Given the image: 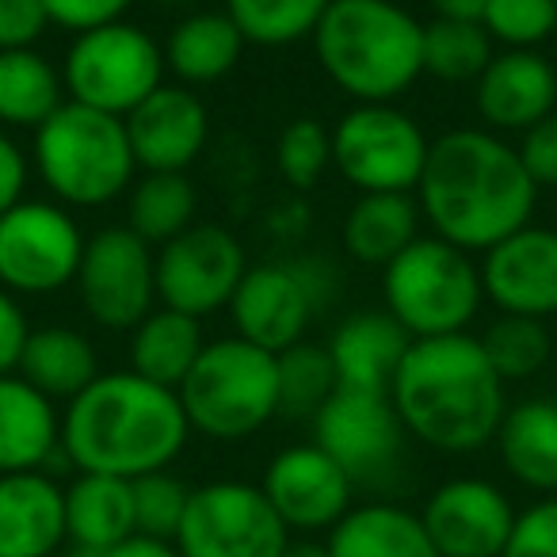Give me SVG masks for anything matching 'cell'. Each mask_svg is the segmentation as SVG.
Listing matches in <instances>:
<instances>
[{
    "label": "cell",
    "instance_id": "d6986e66",
    "mask_svg": "<svg viewBox=\"0 0 557 557\" xmlns=\"http://www.w3.org/2000/svg\"><path fill=\"white\" fill-rule=\"evenodd\" d=\"M123 123L146 172H187L210 141V111L187 85H161Z\"/></svg>",
    "mask_w": 557,
    "mask_h": 557
},
{
    "label": "cell",
    "instance_id": "60d3db41",
    "mask_svg": "<svg viewBox=\"0 0 557 557\" xmlns=\"http://www.w3.org/2000/svg\"><path fill=\"white\" fill-rule=\"evenodd\" d=\"M134 0H42L50 27H65L73 35L96 32V27L119 24Z\"/></svg>",
    "mask_w": 557,
    "mask_h": 557
},
{
    "label": "cell",
    "instance_id": "9a60e30c",
    "mask_svg": "<svg viewBox=\"0 0 557 557\" xmlns=\"http://www.w3.org/2000/svg\"><path fill=\"white\" fill-rule=\"evenodd\" d=\"M248 271L245 245L225 225H199L157 248V298L187 318L230 310Z\"/></svg>",
    "mask_w": 557,
    "mask_h": 557
},
{
    "label": "cell",
    "instance_id": "ac0fdd59",
    "mask_svg": "<svg viewBox=\"0 0 557 557\" xmlns=\"http://www.w3.org/2000/svg\"><path fill=\"white\" fill-rule=\"evenodd\" d=\"M481 290L500 313L546 321L557 313V230L523 225L481 263Z\"/></svg>",
    "mask_w": 557,
    "mask_h": 557
},
{
    "label": "cell",
    "instance_id": "9c48e42d",
    "mask_svg": "<svg viewBox=\"0 0 557 557\" xmlns=\"http://www.w3.org/2000/svg\"><path fill=\"white\" fill-rule=\"evenodd\" d=\"M62 81L73 103L126 119L164 85V47L146 27L119 20L73 39Z\"/></svg>",
    "mask_w": 557,
    "mask_h": 557
},
{
    "label": "cell",
    "instance_id": "277c9868",
    "mask_svg": "<svg viewBox=\"0 0 557 557\" xmlns=\"http://www.w3.org/2000/svg\"><path fill=\"white\" fill-rule=\"evenodd\" d=\"M313 50L341 92L394 103L424 77V24L397 0H329Z\"/></svg>",
    "mask_w": 557,
    "mask_h": 557
},
{
    "label": "cell",
    "instance_id": "1f68e13d",
    "mask_svg": "<svg viewBox=\"0 0 557 557\" xmlns=\"http://www.w3.org/2000/svg\"><path fill=\"white\" fill-rule=\"evenodd\" d=\"M195 214H199V191L187 180V172H146L131 187L126 225L153 248L191 230Z\"/></svg>",
    "mask_w": 557,
    "mask_h": 557
},
{
    "label": "cell",
    "instance_id": "4dcf8cb0",
    "mask_svg": "<svg viewBox=\"0 0 557 557\" xmlns=\"http://www.w3.org/2000/svg\"><path fill=\"white\" fill-rule=\"evenodd\" d=\"M65 103V81L39 50H0V123L39 131Z\"/></svg>",
    "mask_w": 557,
    "mask_h": 557
},
{
    "label": "cell",
    "instance_id": "f1b7e54d",
    "mask_svg": "<svg viewBox=\"0 0 557 557\" xmlns=\"http://www.w3.org/2000/svg\"><path fill=\"white\" fill-rule=\"evenodd\" d=\"M65 531L70 542L115 549L134 534V488L126 478L77 473L65 485Z\"/></svg>",
    "mask_w": 557,
    "mask_h": 557
},
{
    "label": "cell",
    "instance_id": "8d00e7d4",
    "mask_svg": "<svg viewBox=\"0 0 557 557\" xmlns=\"http://www.w3.org/2000/svg\"><path fill=\"white\" fill-rule=\"evenodd\" d=\"M275 164L290 187L310 191L333 164V131H325L318 119L287 123L275 138Z\"/></svg>",
    "mask_w": 557,
    "mask_h": 557
},
{
    "label": "cell",
    "instance_id": "f35d334b",
    "mask_svg": "<svg viewBox=\"0 0 557 557\" xmlns=\"http://www.w3.org/2000/svg\"><path fill=\"white\" fill-rule=\"evenodd\" d=\"M131 488H134V534L176 542L191 488L180 478H172L169 470L146 473V478L131 481Z\"/></svg>",
    "mask_w": 557,
    "mask_h": 557
},
{
    "label": "cell",
    "instance_id": "8fae6325",
    "mask_svg": "<svg viewBox=\"0 0 557 557\" xmlns=\"http://www.w3.org/2000/svg\"><path fill=\"white\" fill-rule=\"evenodd\" d=\"M172 546L180 557H283L290 531L260 485L210 481L191 488Z\"/></svg>",
    "mask_w": 557,
    "mask_h": 557
},
{
    "label": "cell",
    "instance_id": "44dd1931",
    "mask_svg": "<svg viewBox=\"0 0 557 557\" xmlns=\"http://www.w3.org/2000/svg\"><path fill=\"white\" fill-rule=\"evenodd\" d=\"M65 531V485L42 470L0 478V557H58Z\"/></svg>",
    "mask_w": 557,
    "mask_h": 557
},
{
    "label": "cell",
    "instance_id": "bcb514c9",
    "mask_svg": "<svg viewBox=\"0 0 557 557\" xmlns=\"http://www.w3.org/2000/svg\"><path fill=\"white\" fill-rule=\"evenodd\" d=\"M108 557H180V549L172 542L146 539V534H131L126 542H119L115 549H108Z\"/></svg>",
    "mask_w": 557,
    "mask_h": 557
},
{
    "label": "cell",
    "instance_id": "681fc988",
    "mask_svg": "<svg viewBox=\"0 0 557 557\" xmlns=\"http://www.w3.org/2000/svg\"><path fill=\"white\" fill-rule=\"evenodd\" d=\"M58 557H108V549H96V546H81V542H70V546L58 549Z\"/></svg>",
    "mask_w": 557,
    "mask_h": 557
},
{
    "label": "cell",
    "instance_id": "ab89813d",
    "mask_svg": "<svg viewBox=\"0 0 557 557\" xmlns=\"http://www.w3.org/2000/svg\"><path fill=\"white\" fill-rule=\"evenodd\" d=\"M500 557H557V496L519 511Z\"/></svg>",
    "mask_w": 557,
    "mask_h": 557
},
{
    "label": "cell",
    "instance_id": "6da1fadb",
    "mask_svg": "<svg viewBox=\"0 0 557 557\" xmlns=\"http://www.w3.org/2000/svg\"><path fill=\"white\" fill-rule=\"evenodd\" d=\"M412 195L435 237L462 252H488L531 225L539 187L516 146L485 126H458L432 141Z\"/></svg>",
    "mask_w": 557,
    "mask_h": 557
},
{
    "label": "cell",
    "instance_id": "603a6c76",
    "mask_svg": "<svg viewBox=\"0 0 557 557\" xmlns=\"http://www.w3.org/2000/svg\"><path fill=\"white\" fill-rule=\"evenodd\" d=\"M62 447V417L47 394L20 374L0 379V478L32 473Z\"/></svg>",
    "mask_w": 557,
    "mask_h": 557
},
{
    "label": "cell",
    "instance_id": "b9f144b4",
    "mask_svg": "<svg viewBox=\"0 0 557 557\" xmlns=\"http://www.w3.org/2000/svg\"><path fill=\"white\" fill-rule=\"evenodd\" d=\"M47 27L42 0H0V50H35Z\"/></svg>",
    "mask_w": 557,
    "mask_h": 557
},
{
    "label": "cell",
    "instance_id": "7dc6e473",
    "mask_svg": "<svg viewBox=\"0 0 557 557\" xmlns=\"http://www.w3.org/2000/svg\"><path fill=\"white\" fill-rule=\"evenodd\" d=\"M435 20H466V24H481L488 0H428Z\"/></svg>",
    "mask_w": 557,
    "mask_h": 557
},
{
    "label": "cell",
    "instance_id": "7bdbcfd3",
    "mask_svg": "<svg viewBox=\"0 0 557 557\" xmlns=\"http://www.w3.org/2000/svg\"><path fill=\"white\" fill-rule=\"evenodd\" d=\"M519 161H523L527 176L534 180L539 191L542 187H554L557 191V111L523 134V141H519Z\"/></svg>",
    "mask_w": 557,
    "mask_h": 557
},
{
    "label": "cell",
    "instance_id": "c3c4849f",
    "mask_svg": "<svg viewBox=\"0 0 557 557\" xmlns=\"http://www.w3.org/2000/svg\"><path fill=\"white\" fill-rule=\"evenodd\" d=\"M283 557H329V549L325 542H290Z\"/></svg>",
    "mask_w": 557,
    "mask_h": 557
},
{
    "label": "cell",
    "instance_id": "74e56055",
    "mask_svg": "<svg viewBox=\"0 0 557 557\" xmlns=\"http://www.w3.org/2000/svg\"><path fill=\"white\" fill-rule=\"evenodd\" d=\"M557 0H488L481 27L508 50H539L554 39Z\"/></svg>",
    "mask_w": 557,
    "mask_h": 557
},
{
    "label": "cell",
    "instance_id": "ee69618b",
    "mask_svg": "<svg viewBox=\"0 0 557 557\" xmlns=\"http://www.w3.org/2000/svg\"><path fill=\"white\" fill-rule=\"evenodd\" d=\"M27 336H32V325H27L24 306L16 302V295H9V290L0 287V379L20 371V356H24Z\"/></svg>",
    "mask_w": 557,
    "mask_h": 557
},
{
    "label": "cell",
    "instance_id": "f6af8a7d",
    "mask_svg": "<svg viewBox=\"0 0 557 557\" xmlns=\"http://www.w3.org/2000/svg\"><path fill=\"white\" fill-rule=\"evenodd\" d=\"M27 176H32V161L27 153L0 131V214L12 210L16 202H24L27 191Z\"/></svg>",
    "mask_w": 557,
    "mask_h": 557
},
{
    "label": "cell",
    "instance_id": "7402d4cb",
    "mask_svg": "<svg viewBox=\"0 0 557 557\" xmlns=\"http://www.w3.org/2000/svg\"><path fill=\"white\" fill-rule=\"evenodd\" d=\"M409 344L412 336L386 310H363V313H351L325 348L333 356L341 389L389 394Z\"/></svg>",
    "mask_w": 557,
    "mask_h": 557
},
{
    "label": "cell",
    "instance_id": "2e32d148",
    "mask_svg": "<svg viewBox=\"0 0 557 557\" xmlns=\"http://www.w3.org/2000/svg\"><path fill=\"white\" fill-rule=\"evenodd\" d=\"M519 511L508 493L485 478H450L420 508L440 557H500Z\"/></svg>",
    "mask_w": 557,
    "mask_h": 557
},
{
    "label": "cell",
    "instance_id": "f907efd6",
    "mask_svg": "<svg viewBox=\"0 0 557 557\" xmlns=\"http://www.w3.org/2000/svg\"><path fill=\"white\" fill-rule=\"evenodd\" d=\"M554 42H557V24H554Z\"/></svg>",
    "mask_w": 557,
    "mask_h": 557
},
{
    "label": "cell",
    "instance_id": "5bb4252c",
    "mask_svg": "<svg viewBox=\"0 0 557 557\" xmlns=\"http://www.w3.org/2000/svg\"><path fill=\"white\" fill-rule=\"evenodd\" d=\"M313 443L341 466L356 488H382L405 462V432L389 394L336 389L313 417Z\"/></svg>",
    "mask_w": 557,
    "mask_h": 557
},
{
    "label": "cell",
    "instance_id": "83f0119b",
    "mask_svg": "<svg viewBox=\"0 0 557 557\" xmlns=\"http://www.w3.org/2000/svg\"><path fill=\"white\" fill-rule=\"evenodd\" d=\"M245 54V35L225 12L184 16L164 39V70L180 85H214L230 77Z\"/></svg>",
    "mask_w": 557,
    "mask_h": 557
},
{
    "label": "cell",
    "instance_id": "484cf974",
    "mask_svg": "<svg viewBox=\"0 0 557 557\" xmlns=\"http://www.w3.org/2000/svg\"><path fill=\"white\" fill-rule=\"evenodd\" d=\"M16 374L24 382H32L39 394H47L50 401L70 405L103 371H100V351H96V344L85 333L65 325H47V329H32Z\"/></svg>",
    "mask_w": 557,
    "mask_h": 557
},
{
    "label": "cell",
    "instance_id": "7a4b0ae2",
    "mask_svg": "<svg viewBox=\"0 0 557 557\" xmlns=\"http://www.w3.org/2000/svg\"><path fill=\"white\" fill-rule=\"evenodd\" d=\"M187 412L180 394L141 379L138 371H108L65 405L62 450L77 473L138 481L169 470L187 447Z\"/></svg>",
    "mask_w": 557,
    "mask_h": 557
},
{
    "label": "cell",
    "instance_id": "836d02e7",
    "mask_svg": "<svg viewBox=\"0 0 557 557\" xmlns=\"http://www.w3.org/2000/svg\"><path fill=\"white\" fill-rule=\"evenodd\" d=\"M278 412L295 420H313L325 409L329 397L341 389L336 367L325 344H295L278 351Z\"/></svg>",
    "mask_w": 557,
    "mask_h": 557
},
{
    "label": "cell",
    "instance_id": "e575fe53",
    "mask_svg": "<svg viewBox=\"0 0 557 557\" xmlns=\"http://www.w3.org/2000/svg\"><path fill=\"white\" fill-rule=\"evenodd\" d=\"M493 62V39L481 24L432 20L424 24V73L447 85H473Z\"/></svg>",
    "mask_w": 557,
    "mask_h": 557
},
{
    "label": "cell",
    "instance_id": "5b68a950",
    "mask_svg": "<svg viewBox=\"0 0 557 557\" xmlns=\"http://www.w3.org/2000/svg\"><path fill=\"white\" fill-rule=\"evenodd\" d=\"M35 169L62 207L96 210L131 187L138 161L123 119L65 100L35 131Z\"/></svg>",
    "mask_w": 557,
    "mask_h": 557
},
{
    "label": "cell",
    "instance_id": "52a82bcc",
    "mask_svg": "<svg viewBox=\"0 0 557 557\" xmlns=\"http://www.w3.org/2000/svg\"><path fill=\"white\" fill-rule=\"evenodd\" d=\"M382 298L386 313L412 341H432L466 333L485 302V290L470 252L428 233L382 268Z\"/></svg>",
    "mask_w": 557,
    "mask_h": 557
},
{
    "label": "cell",
    "instance_id": "30bf717a",
    "mask_svg": "<svg viewBox=\"0 0 557 557\" xmlns=\"http://www.w3.org/2000/svg\"><path fill=\"white\" fill-rule=\"evenodd\" d=\"M424 126L394 103H359L333 126V164L359 195L417 191L428 164Z\"/></svg>",
    "mask_w": 557,
    "mask_h": 557
},
{
    "label": "cell",
    "instance_id": "ffe728a7",
    "mask_svg": "<svg viewBox=\"0 0 557 557\" xmlns=\"http://www.w3.org/2000/svg\"><path fill=\"white\" fill-rule=\"evenodd\" d=\"M473 108L485 131L527 134L557 111V70L539 50H500L473 81Z\"/></svg>",
    "mask_w": 557,
    "mask_h": 557
},
{
    "label": "cell",
    "instance_id": "d590c367",
    "mask_svg": "<svg viewBox=\"0 0 557 557\" xmlns=\"http://www.w3.org/2000/svg\"><path fill=\"white\" fill-rule=\"evenodd\" d=\"M478 341H481V348H485L488 363L496 367V374H500L504 382L539 374L542 367H546L549 351H554L546 321L511 318V313H500V318L485 329V336H478Z\"/></svg>",
    "mask_w": 557,
    "mask_h": 557
},
{
    "label": "cell",
    "instance_id": "cb8c5ba5",
    "mask_svg": "<svg viewBox=\"0 0 557 557\" xmlns=\"http://www.w3.org/2000/svg\"><path fill=\"white\" fill-rule=\"evenodd\" d=\"M496 450L511 478L542 496H557V401L534 397L504 412Z\"/></svg>",
    "mask_w": 557,
    "mask_h": 557
},
{
    "label": "cell",
    "instance_id": "3957f363",
    "mask_svg": "<svg viewBox=\"0 0 557 557\" xmlns=\"http://www.w3.org/2000/svg\"><path fill=\"white\" fill-rule=\"evenodd\" d=\"M405 432L443 455H470L496 440L508 397L478 336L412 341L389 386Z\"/></svg>",
    "mask_w": 557,
    "mask_h": 557
},
{
    "label": "cell",
    "instance_id": "e0dca14e",
    "mask_svg": "<svg viewBox=\"0 0 557 557\" xmlns=\"http://www.w3.org/2000/svg\"><path fill=\"white\" fill-rule=\"evenodd\" d=\"M263 496L287 531H333L356 504L351 478L318 447V443H295L283 447L268 462L260 481Z\"/></svg>",
    "mask_w": 557,
    "mask_h": 557
},
{
    "label": "cell",
    "instance_id": "4316f807",
    "mask_svg": "<svg viewBox=\"0 0 557 557\" xmlns=\"http://www.w3.org/2000/svg\"><path fill=\"white\" fill-rule=\"evenodd\" d=\"M420 237V202L409 191L359 195L344 218V248L363 268H386Z\"/></svg>",
    "mask_w": 557,
    "mask_h": 557
},
{
    "label": "cell",
    "instance_id": "d4e9b609",
    "mask_svg": "<svg viewBox=\"0 0 557 557\" xmlns=\"http://www.w3.org/2000/svg\"><path fill=\"white\" fill-rule=\"evenodd\" d=\"M329 557H440L420 511L401 504H356L325 539Z\"/></svg>",
    "mask_w": 557,
    "mask_h": 557
},
{
    "label": "cell",
    "instance_id": "8992f818",
    "mask_svg": "<svg viewBox=\"0 0 557 557\" xmlns=\"http://www.w3.org/2000/svg\"><path fill=\"white\" fill-rule=\"evenodd\" d=\"M176 394L191 432L218 443L248 440L278 417V359L240 336H222L202 348Z\"/></svg>",
    "mask_w": 557,
    "mask_h": 557
},
{
    "label": "cell",
    "instance_id": "7c38bea8",
    "mask_svg": "<svg viewBox=\"0 0 557 557\" xmlns=\"http://www.w3.org/2000/svg\"><path fill=\"white\" fill-rule=\"evenodd\" d=\"M85 240L62 202H16L0 214V287L9 295H58L77 283Z\"/></svg>",
    "mask_w": 557,
    "mask_h": 557
},
{
    "label": "cell",
    "instance_id": "ba28073f",
    "mask_svg": "<svg viewBox=\"0 0 557 557\" xmlns=\"http://www.w3.org/2000/svg\"><path fill=\"white\" fill-rule=\"evenodd\" d=\"M336 283L341 275L325 256L256 263L245 271L230 302L233 336L271 351V356L295 348L306 341L313 318L333 302Z\"/></svg>",
    "mask_w": 557,
    "mask_h": 557
},
{
    "label": "cell",
    "instance_id": "f546056e",
    "mask_svg": "<svg viewBox=\"0 0 557 557\" xmlns=\"http://www.w3.org/2000/svg\"><path fill=\"white\" fill-rule=\"evenodd\" d=\"M202 348L207 341H202L199 318H187L169 306H153V313L131 333V371H138L157 386L180 389Z\"/></svg>",
    "mask_w": 557,
    "mask_h": 557
},
{
    "label": "cell",
    "instance_id": "d6a6232c",
    "mask_svg": "<svg viewBox=\"0 0 557 557\" xmlns=\"http://www.w3.org/2000/svg\"><path fill=\"white\" fill-rule=\"evenodd\" d=\"M329 0H225V16L237 24L245 42L256 47H290L313 39Z\"/></svg>",
    "mask_w": 557,
    "mask_h": 557
},
{
    "label": "cell",
    "instance_id": "4fadbf2b",
    "mask_svg": "<svg viewBox=\"0 0 557 557\" xmlns=\"http://www.w3.org/2000/svg\"><path fill=\"white\" fill-rule=\"evenodd\" d=\"M73 287L96 325L108 333H134L157 302V248L131 225H108L85 240Z\"/></svg>",
    "mask_w": 557,
    "mask_h": 557
}]
</instances>
